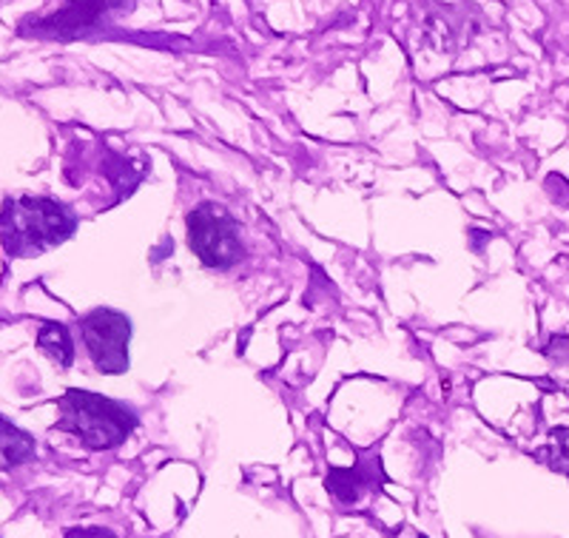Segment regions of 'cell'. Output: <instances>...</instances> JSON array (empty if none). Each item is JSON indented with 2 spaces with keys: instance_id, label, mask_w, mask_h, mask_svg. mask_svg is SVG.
Wrapping results in <instances>:
<instances>
[{
  "instance_id": "6da1fadb",
  "label": "cell",
  "mask_w": 569,
  "mask_h": 538,
  "mask_svg": "<svg viewBox=\"0 0 569 538\" xmlns=\"http://www.w3.org/2000/svg\"><path fill=\"white\" fill-rule=\"evenodd\" d=\"M78 231V215L52 197H9L0 208V246L14 260L40 257Z\"/></svg>"
},
{
  "instance_id": "7a4b0ae2",
  "label": "cell",
  "mask_w": 569,
  "mask_h": 538,
  "mask_svg": "<svg viewBox=\"0 0 569 538\" xmlns=\"http://www.w3.org/2000/svg\"><path fill=\"white\" fill-rule=\"evenodd\" d=\"M140 416L131 405L89 390H66L58 402V430L74 436L89 450L120 448L137 430Z\"/></svg>"
},
{
  "instance_id": "3957f363",
  "label": "cell",
  "mask_w": 569,
  "mask_h": 538,
  "mask_svg": "<svg viewBox=\"0 0 569 538\" xmlns=\"http://www.w3.org/2000/svg\"><path fill=\"white\" fill-rule=\"evenodd\" d=\"M188 246L200 257V262L213 271L233 268L246 257L240 222L228 215L217 202H202L194 211H188Z\"/></svg>"
},
{
  "instance_id": "277c9868",
  "label": "cell",
  "mask_w": 569,
  "mask_h": 538,
  "mask_svg": "<svg viewBox=\"0 0 569 538\" xmlns=\"http://www.w3.org/2000/svg\"><path fill=\"white\" fill-rule=\"evenodd\" d=\"M80 337H83L89 359L100 373H123L129 370V339L131 322L126 313L114 308H94L80 319Z\"/></svg>"
},
{
  "instance_id": "5b68a950",
  "label": "cell",
  "mask_w": 569,
  "mask_h": 538,
  "mask_svg": "<svg viewBox=\"0 0 569 538\" xmlns=\"http://www.w3.org/2000/svg\"><path fill=\"white\" fill-rule=\"evenodd\" d=\"M137 0H66L63 7L49 18L29 20L20 27V34H38V38L71 40L89 34L114 14H129Z\"/></svg>"
},
{
  "instance_id": "8992f818",
  "label": "cell",
  "mask_w": 569,
  "mask_h": 538,
  "mask_svg": "<svg viewBox=\"0 0 569 538\" xmlns=\"http://www.w3.org/2000/svg\"><path fill=\"white\" fill-rule=\"evenodd\" d=\"M385 485V470L379 454L368 450L359 454V461L353 467H330L325 487L328 494L345 507H353L365 499V496L376 494Z\"/></svg>"
},
{
  "instance_id": "52a82bcc",
  "label": "cell",
  "mask_w": 569,
  "mask_h": 538,
  "mask_svg": "<svg viewBox=\"0 0 569 538\" xmlns=\"http://www.w3.org/2000/svg\"><path fill=\"white\" fill-rule=\"evenodd\" d=\"M38 456V445L27 430L14 428L0 416V470H12V467L27 465Z\"/></svg>"
},
{
  "instance_id": "ba28073f",
  "label": "cell",
  "mask_w": 569,
  "mask_h": 538,
  "mask_svg": "<svg viewBox=\"0 0 569 538\" xmlns=\"http://www.w3.org/2000/svg\"><path fill=\"white\" fill-rule=\"evenodd\" d=\"M38 348L63 370L74 362V342H71V333L63 322H40Z\"/></svg>"
},
{
  "instance_id": "9c48e42d",
  "label": "cell",
  "mask_w": 569,
  "mask_h": 538,
  "mask_svg": "<svg viewBox=\"0 0 569 538\" xmlns=\"http://www.w3.org/2000/svg\"><path fill=\"white\" fill-rule=\"evenodd\" d=\"M543 459L552 470L569 476V428H556L550 434V445L543 450Z\"/></svg>"
},
{
  "instance_id": "30bf717a",
  "label": "cell",
  "mask_w": 569,
  "mask_h": 538,
  "mask_svg": "<svg viewBox=\"0 0 569 538\" xmlns=\"http://www.w3.org/2000/svg\"><path fill=\"white\" fill-rule=\"evenodd\" d=\"M416 538H425V536H416Z\"/></svg>"
}]
</instances>
